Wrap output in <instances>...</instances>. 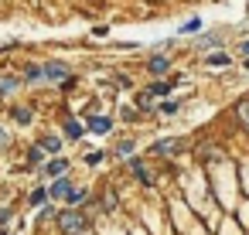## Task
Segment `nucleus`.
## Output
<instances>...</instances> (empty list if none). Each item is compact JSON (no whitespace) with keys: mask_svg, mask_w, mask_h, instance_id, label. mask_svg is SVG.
<instances>
[{"mask_svg":"<svg viewBox=\"0 0 249 235\" xmlns=\"http://www.w3.org/2000/svg\"><path fill=\"white\" fill-rule=\"evenodd\" d=\"M58 225H62L69 235H79V232L86 228V218H82L79 211H62V215H58Z\"/></svg>","mask_w":249,"mask_h":235,"instance_id":"1","label":"nucleus"},{"mask_svg":"<svg viewBox=\"0 0 249 235\" xmlns=\"http://www.w3.org/2000/svg\"><path fill=\"white\" fill-rule=\"evenodd\" d=\"M167 65H171V62H167L164 55H157V58H150V62H147V68H150L154 75H164V72H167Z\"/></svg>","mask_w":249,"mask_h":235,"instance_id":"2","label":"nucleus"},{"mask_svg":"<svg viewBox=\"0 0 249 235\" xmlns=\"http://www.w3.org/2000/svg\"><path fill=\"white\" fill-rule=\"evenodd\" d=\"M41 75H48V79H65V65L52 62V65H45V68H41Z\"/></svg>","mask_w":249,"mask_h":235,"instance_id":"3","label":"nucleus"},{"mask_svg":"<svg viewBox=\"0 0 249 235\" xmlns=\"http://www.w3.org/2000/svg\"><path fill=\"white\" fill-rule=\"evenodd\" d=\"M18 89V79L14 75H0V96H7V92H14Z\"/></svg>","mask_w":249,"mask_h":235,"instance_id":"4","label":"nucleus"},{"mask_svg":"<svg viewBox=\"0 0 249 235\" xmlns=\"http://www.w3.org/2000/svg\"><path fill=\"white\" fill-rule=\"evenodd\" d=\"M41 150H48V153H58V150H62V140H58V136H45V140H41Z\"/></svg>","mask_w":249,"mask_h":235,"instance_id":"5","label":"nucleus"},{"mask_svg":"<svg viewBox=\"0 0 249 235\" xmlns=\"http://www.w3.org/2000/svg\"><path fill=\"white\" fill-rule=\"evenodd\" d=\"M181 150V140H164V143H157V153H178Z\"/></svg>","mask_w":249,"mask_h":235,"instance_id":"6","label":"nucleus"},{"mask_svg":"<svg viewBox=\"0 0 249 235\" xmlns=\"http://www.w3.org/2000/svg\"><path fill=\"white\" fill-rule=\"evenodd\" d=\"M69 194V181H55L52 184V198H65Z\"/></svg>","mask_w":249,"mask_h":235,"instance_id":"7","label":"nucleus"},{"mask_svg":"<svg viewBox=\"0 0 249 235\" xmlns=\"http://www.w3.org/2000/svg\"><path fill=\"white\" fill-rule=\"evenodd\" d=\"M89 126H92L96 133H106V130H109V119H103V116H96V119H89Z\"/></svg>","mask_w":249,"mask_h":235,"instance_id":"8","label":"nucleus"},{"mask_svg":"<svg viewBox=\"0 0 249 235\" xmlns=\"http://www.w3.org/2000/svg\"><path fill=\"white\" fill-rule=\"evenodd\" d=\"M130 167H133V174H137V177H140V181H150V170H147V167H143V164H140V160H133V164H130Z\"/></svg>","mask_w":249,"mask_h":235,"instance_id":"9","label":"nucleus"},{"mask_svg":"<svg viewBox=\"0 0 249 235\" xmlns=\"http://www.w3.org/2000/svg\"><path fill=\"white\" fill-rule=\"evenodd\" d=\"M235 113H239V119H242V123H246V126H249V99H242V102H239V109H235Z\"/></svg>","mask_w":249,"mask_h":235,"instance_id":"10","label":"nucleus"},{"mask_svg":"<svg viewBox=\"0 0 249 235\" xmlns=\"http://www.w3.org/2000/svg\"><path fill=\"white\" fill-rule=\"evenodd\" d=\"M65 167H69V164H65V160H52V164H48V174H62V170H65Z\"/></svg>","mask_w":249,"mask_h":235,"instance_id":"11","label":"nucleus"},{"mask_svg":"<svg viewBox=\"0 0 249 235\" xmlns=\"http://www.w3.org/2000/svg\"><path fill=\"white\" fill-rule=\"evenodd\" d=\"M14 119H18V123H28L31 113H28V109H14Z\"/></svg>","mask_w":249,"mask_h":235,"instance_id":"12","label":"nucleus"},{"mask_svg":"<svg viewBox=\"0 0 249 235\" xmlns=\"http://www.w3.org/2000/svg\"><path fill=\"white\" fill-rule=\"evenodd\" d=\"M116 153H123V157H130V153H133V143H120V147H116Z\"/></svg>","mask_w":249,"mask_h":235,"instance_id":"13","label":"nucleus"},{"mask_svg":"<svg viewBox=\"0 0 249 235\" xmlns=\"http://www.w3.org/2000/svg\"><path fill=\"white\" fill-rule=\"evenodd\" d=\"M150 92H154V96H167V85H164V82H157V85H154Z\"/></svg>","mask_w":249,"mask_h":235,"instance_id":"14","label":"nucleus"},{"mask_svg":"<svg viewBox=\"0 0 249 235\" xmlns=\"http://www.w3.org/2000/svg\"><path fill=\"white\" fill-rule=\"evenodd\" d=\"M45 198H48V194H45V191H35V194H31V204H41V201H45Z\"/></svg>","mask_w":249,"mask_h":235,"instance_id":"15","label":"nucleus"},{"mask_svg":"<svg viewBox=\"0 0 249 235\" xmlns=\"http://www.w3.org/2000/svg\"><path fill=\"white\" fill-rule=\"evenodd\" d=\"M82 198H86V194H82V191H69V201H72V204H79V201H82Z\"/></svg>","mask_w":249,"mask_h":235,"instance_id":"16","label":"nucleus"},{"mask_svg":"<svg viewBox=\"0 0 249 235\" xmlns=\"http://www.w3.org/2000/svg\"><path fill=\"white\" fill-rule=\"evenodd\" d=\"M7 143H11V136H7L4 130H0V147H7Z\"/></svg>","mask_w":249,"mask_h":235,"instance_id":"17","label":"nucleus"},{"mask_svg":"<svg viewBox=\"0 0 249 235\" xmlns=\"http://www.w3.org/2000/svg\"><path fill=\"white\" fill-rule=\"evenodd\" d=\"M242 55H249V41H246V45H242Z\"/></svg>","mask_w":249,"mask_h":235,"instance_id":"18","label":"nucleus"}]
</instances>
